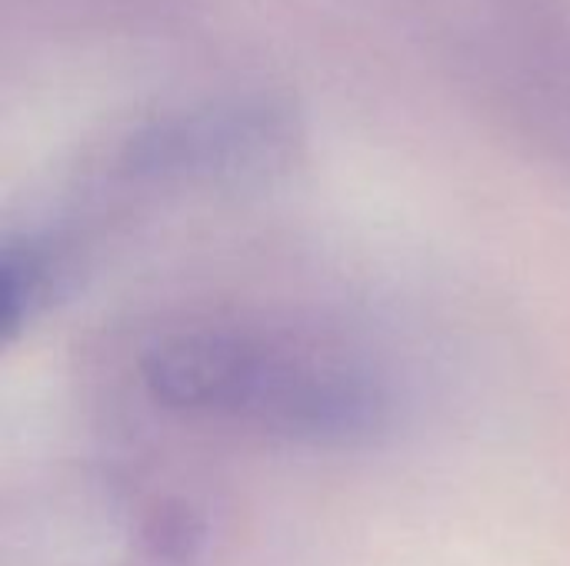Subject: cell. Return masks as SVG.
Returning <instances> with one entry per match:
<instances>
[{
	"label": "cell",
	"mask_w": 570,
	"mask_h": 566,
	"mask_svg": "<svg viewBox=\"0 0 570 566\" xmlns=\"http://www.w3.org/2000/svg\"><path fill=\"white\" fill-rule=\"evenodd\" d=\"M150 400L170 414L307 444L357 447L391 427L387 384L354 354L261 324H184L140 357Z\"/></svg>",
	"instance_id": "obj_1"
},
{
	"label": "cell",
	"mask_w": 570,
	"mask_h": 566,
	"mask_svg": "<svg viewBox=\"0 0 570 566\" xmlns=\"http://www.w3.org/2000/svg\"><path fill=\"white\" fill-rule=\"evenodd\" d=\"M464 100L570 160V0H347Z\"/></svg>",
	"instance_id": "obj_2"
},
{
	"label": "cell",
	"mask_w": 570,
	"mask_h": 566,
	"mask_svg": "<svg viewBox=\"0 0 570 566\" xmlns=\"http://www.w3.org/2000/svg\"><path fill=\"white\" fill-rule=\"evenodd\" d=\"M294 117L274 97H217L137 127L114 157V177L137 187H184L261 173L287 157Z\"/></svg>",
	"instance_id": "obj_3"
},
{
	"label": "cell",
	"mask_w": 570,
	"mask_h": 566,
	"mask_svg": "<svg viewBox=\"0 0 570 566\" xmlns=\"http://www.w3.org/2000/svg\"><path fill=\"white\" fill-rule=\"evenodd\" d=\"M60 254L43 237L7 240L0 257V330L13 340L53 300L60 287Z\"/></svg>",
	"instance_id": "obj_4"
}]
</instances>
